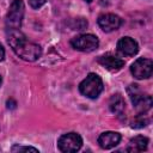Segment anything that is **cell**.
Here are the masks:
<instances>
[{"instance_id":"6da1fadb","label":"cell","mask_w":153,"mask_h":153,"mask_svg":"<svg viewBox=\"0 0 153 153\" xmlns=\"http://www.w3.org/2000/svg\"><path fill=\"white\" fill-rule=\"evenodd\" d=\"M7 42L16 55L25 61L33 62L42 54L41 47L33 42H30L19 30H8Z\"/></svg>"},{"instance_id":"7a4b0ae2","label":"cell","mask_w":153,"mask_h":153,"mask_svg":"<svg viewBox=\"0 0 153 153\" xmlns=\"http://www.w3.org/2000/svg\"><path fill=\"white\" fill-rule=\"evenodd\" d=\"M103 81L99 75L96 73H90L80 84H79V91L81 94H84L87 98H97L102 91H103Z\"/></svg>"},{"instance_id":"3957f363","label":"cell","mask_w":153,"mask_h":153,"mask_svg":"<svg viewBox=\"0 0 153 153\" xmlns=\"http://www.w3.org/2000/svg\"><path fill=\"white\" fill-rule=\"evenodd\" d=\"M127 92L133 103V106L139 114H145L152 108V97L149 94L142 93L136 84L129 85V87L127 88Z\"/></svg>"},{"instance_id":"277c9868","label":"cell","mask_w":153,"mask_h":153,"mask_svg":"<svg viewBox=\"0 0 153 153\" xmlns=\"http://www.w3.org/2000/svg\"><path fill=\"white\" fill-rule=\"evenodd\" d=\"M24 2L22 0H13L10 5L7 16H6V27L8 30H19L22 26L24 17Z\"/></svg>"},{"instance_id":"5b68a950","label":"cell","mask_w":153,"mask_h":153,"mask_svg":"<svg viewBox=\"0 0 153 153\" xmlns=\"http://www.w3.org/2000/svg\"><path fill=\"white\" fill-rule=\"evenodd\" d=\"M82 146V139L78 133H67L59 137L57 147L61 152L72 153L76 152Z\"/></svg>"},{"instance_id":"8992f818","label":"cell","mask_w":153,"mask_h":153,"mask_svg":"<svg viewBox=\"0 0 153 153\" xmlns=\"http://www.w3.org/2000/svg\"><path fill=\"white\" fill-rule=\"evenodd\" d=\"M71 45L76 50L90 53V51H93L98 48L99 41L94 35L86 33V35H80V36H76V37L72 38Z\"/></svg>"},{"instance_id":"52a82bcc","label":"cell","mask_w":153,"mask_h":153,"mask_svg":"<svg viewBox=\"0 0 153 153\" xmlns=\"http://www.w3.org/2000/svg\"><path fill=\"white\" fill-rule=\"evenodd\" d=\"M130 72L136 79H148L153 73V62L151 59L139 57L131 65Z\"/></svg>"},{"instance_id":"ba28073f","label":"cell","mask_w":153,"mask_h":153,"mask_svg":"<svg viewBox=\"0 0 153 153\" xmlns=\"http://www.w3.org/2000/svg\"><path fill=\"white\" fill-rule=\"evenodd\" d=\"M98 25L99 27L105 32H111L114 30H117L122 25V19L112 13L102 14L98 17Z\"/></svg>"},{"instance_id":"9c48e42d","label":"cell","mask_w":153,"mask_h":153,"mask_svg":"<svg viewBox=\"0 0 153 153\" xmlns=\"http://www.w3.org/2000/svg\"><path fill=\"white\" fill-rule=\"evenodd\" d=\"M121 141V134L117 131H104L98 137V143L104 149H110L117 146Z\"/></svg>"},{"instance_id":"30bf717a","label":"cell","mask_w":153,"mask_h":153,"mask_svg":"<svg viewBox=\"0 0 153 153\" xmlns=\"http://www.w3.org/2000/svg\"><path fill=\"white\" fill-rule=\"evenodd\" d=\"M117 50L126 55V56H133L139 51V45L136 41H134L130 37H122L117 42Z\"/></svg>"},{"instance_id":"8fae6325","label":"cell","mask_w":153,"mask_h":153,"mask_svg":"<svg viewBox=\"0 0 153 153\" xmlns=\"http://www.w3.org/2000/svg\"><path fill=\"white\" fill-rule=\"evenodd\" d=\"M98 62L105 67L106 69L111 71V72H116V71H120L123 66H124V61L117 56H114L111 54H105V55H102L98 57Z\"/></svg>"},{"instance_id":"7c38bea8","label":"cell","mask_w":153,"mask_h":153,"mask_svg":"<svg viewBox=\"0 0 153 153\" xmlns=\"http://www.w3.org/2000/svg\"><path fill=\"white\" fill-rule=\"evenodd\" d=\"M147 145H148V139L146 136H142V135H137V136H134L129 143H128V147H127V151L128 152H142V151H146L147 148Z\"/></svg>"},{"instance_id":"4fadbf2b","label":"cell","mask_w":153,"mask_h":153,"mask_svg":"<svg viewBox=\"0 0 153 153\" xmlns=\"http://www.w3.org/2000/svg\"><path fill=\"white\" fill-rule=\"evenodd\" d=\"M109 108H110L111 112H114L115 115H117V116L123 115V112L126 110V103H124L123 97L118 93L112 94L110 98V102H109Z\"/></svg>"},{"instance_id":"5bb4252c","label":"cell","mask_w":153,"mask_h":153,"mask_svg":"<svg viewBox=\"0 0 153 153\" xmlns=\"http://www.w3.org/2000/svg\"><path fill=\"white\" fill-rule=\"evenodd\" d=\"M149 123V120L143 116V114H139L133 121H131V127L133 128H143Z\"/></svg>"},{"instance_id":"9a60e30c","label":"cell","mask_w":153,"mask_h":153,"mask_svg":"<svg viewBox=\"0 0 153 153\" xmlns=\"http://www.w3.org/2000/svg\"><path fill=\"white\" fill-rule=\"evenodd\" d=\"M11 151L12 152H16V151H18V152H38V149L37 148H35V147H30V146H13L12 148H11Z\"/></svg>"},{"instance_id":"2e32d148","label":"cell","mask_w":153,"mask_h":153,"mask_svg":"<svg viewBox=\"0 0 153 153\" xmlns=\"http://www.w3.org/2000/svg\"><path fill=\"white\" fill-rule=\"evenodd\" d=\"M45 1L47 0H29V4H30V6L32 7V8H39V7H42L44 4H45Z\"/></svg>"},{"instance_id":"e0dca14e","label":"cell","mask_w":153,"mask_h":153,"mask_svg":"<svg viewBox=\"0 0 153 153\" xmlns=\"http://www.w3.org/2000/svg\"><path fill=\"white\" fill-rule=\"evenodd\" d=\"M4 59H5V49L0 43V61H2Z\"/></svg>"},{"instance_id":"ac0fdd59","label":"cell","mask_w":153,"mask_h":153,"mask_svg":"<svg viewBox=\"0 0 153 153\" xmlns=\"http://www.w3.org/2000/svg\"><path fill=\"white\" fill-rule=\"evenodd\" d=\"M7 108H8V109H10V108H11V109H14V108H16V102L12 100V99L8 100V102H7Z\"/></svg>"},{"instance_id":"d6986e66","label":"cell","mask_w":153,"mask_h":153,"mask_svg":"<svg viewBox=\"0 0 153 153\" xmlns=\"http://www.w3.org/2000/svg\"><path fill=\"white\" fill-rule=\"evenodd\" d=\"M85 1H87V2H91V1H92V0H85Z\"/></svg>"},{"instance_id":"ffe728a7","label":"cell","mask_w":153,"mask_h":153,"mask_svg":"<svg viewBox=\"0 0 153 153\" xmlns=\"http://www.w3.org/2000/svg\"><path fill=\"white\" fill-rule=\"evenodd\" d=\"M0 85H1V76H0Z\"/></svg>"}]
</instances>
